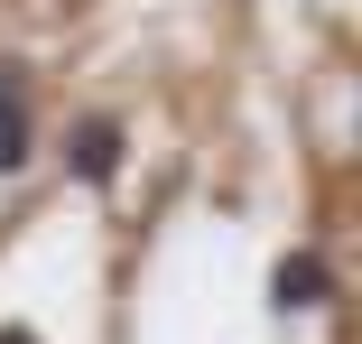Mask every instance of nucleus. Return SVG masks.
<instances>
[{
	"label": "nucleus",
	"instance_id": "nucleus-3",
	"mask_svg": "<svg viewBox=\"0 0 362 344\" xmlns=\"http://www.w3.org/2000/svg\"><path fill=\"white\" fill-rule=\"evenodd\" d=\"M65 168H75L84 186H112V177H121V121H112V112L75 121V140H65Z\"/></svg>",
	"mask_w": 362,
	"mask_h": 344
},
{
	"label": "nucleus",
	"instance_id": "nucleus-2",
	"mask_svg": "<svg viewBox=\"0 0 362 344\" xmlns=\"http://www.w3.org/2000/svg\"><path fill=\"white\" fill-rule=\"evenodd\" d=\"M334 298V270L316 260V251H288L279 270H269V307L279 316H307V307H325Z\"/></svg>",
	"mask_w": 362,
	"mask_h": 344
},
{
	"label": "nucleus",
	"instance_id": "nucleus-1",
	"mask_svg": "<svg viewBox=\"0 0 362 344\" xmlns=\"http://www.w3.org/2000/svg\"><path fill=\"white\" fill-rule=\"evenodd\" d=\"M37 149V130H28V65L0 56V177H19Z\"/></svg>",
	"mask_w": 362,
	"mask_h": 344
},
{
	"label": "nucleus",
	"instance_id": "nucleus-4",
	"mask_svg": "<svg viewBox=\"0 0 362 344\" xmlns=\"http://www.w3.org/2000/svg\"><path fill=\"white\" fill-rule=\"evenodd\" d=\"M0 344H37V335H28V326H0Z\"/></svg>",
	"mask_w": 362,
	"mask_h": 344
}]
</instances>
